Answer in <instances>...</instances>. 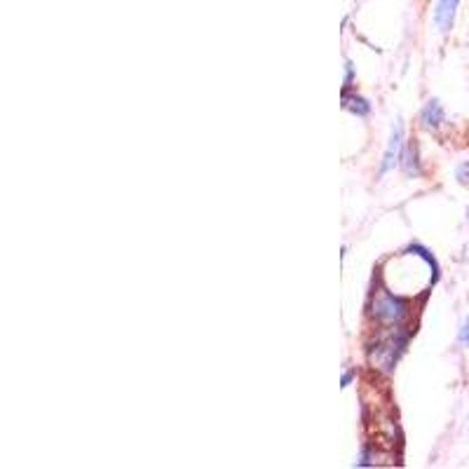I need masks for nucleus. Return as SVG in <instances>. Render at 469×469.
Returning <instances> with one entry per match:
<instances>
[{"label": "nucleus", "instance_id": "423d86ee", "mask_svg": "<svg viewBox=\"0 0 469 469\" xmlns=\"http://www.w3.org/2000/svg\"><path fill=\"white\" fill-rule=\"evenodd\" d=\"M404 162H401V169H404V174L408 178H416L420 176V165H418V148L413 146V143H408L406 150H404Z\"/></svg>", "mask_w": 469, "mask_h": 469}, {"label": "nucleus", "instance_id": "20e7f679", "mask_svg": "<svg viewBox=\"0 0 469 469\" xmlns=\"http://www.w3.org/2000/svg\"><path fill=\"white\" fill-rule=\"evenodd\" d=\"M443 120H446V113H443V106L439 104L436 99L427 101L425 108H423V113H420V122H423L427 129H436V127H441V122H443Z\"/></svg>", "mask_w": 469, "mask_h": 469}, {"label": "nucleus", "instance_id": "39448f33", "mask_svg": "<svg viewBox=\"0 0 469 469\" xmlns=\"http://www.w3.org/2000/svg\"><path fill=\"white\" fill-rule=\"evenodd\" d=\"M342 108L345 111H352L354 116H359V118H364V116H369L371 113V104L366 99H362V96H357V94H342Z\"/></svg>", "mask_w": 469, "mask_h": 469}, {"label": "nucleus", "instance_id": "1a4fd4ad", "mask_svg": "<svg viewBox=\"0 0 469 469\" xmlns=\"http://www.w3.org/2000/svg\"><path fill=\"white\" fill-rule=\"evenodd\" d=\"M352 378H354V371H350V374H345V376H342V387H347V385L352 383Z\"/></svg>", "mask_w": 469, "mask_h": 469}, {"label": "nucleus", "instance_id": "7ed1b4c3", "mask_svg": "<svg viewBox=\"0 0 469 469\" xmlns=\"http://www.w3.org/2000/svg\"><path fill=\"white\" fill-rule=\"evenodd\" d=\"M401 125L396 122L394 129H392V136H389V143H387V150H385V158H383V165H380V174H387L392 167L399 162L401 158Z\"/></svg>", "mask_w": 469, "mask_h": 469}, {"label": "nucleus", "instance_id": "6e6552de", "mask_svg": "<svg viewBox=\"0 0 469 469\" xmlns=\"http://www.w3.org/2000/svg\"><path fill=\"white\" fill-rule=\"evenodd\" d=\"M458 178H460V183H469V162H465V165L458 169Z\"/></svg>", "mask_w": 469, "mask_h": 469}, {"label": "nucleus", "instance_id": "0eeeda50", "mask_svg": "<svg viewBox=\"0 0 469 469\" xmlns=\"http://www.w3.org/2000/svg\"><path fill=\"white\" fill-rule=\"evenodd\" d=\"M458 338H460L462 345H469V317L465 320V324H462V329H460V335H458Z\"/></svg>", "mask_w": 469, "mask_h": 469}, {"label": "nucleus", "instance_id": "f257e3e1", "mask_svg": "<svg viewBox=\"0 0 469 469\" xmlns=\"http://www.w3.org/2000/svg\"><path fill=\"white\" fill-rule=\"evenodd\" d=\"M374 315L380 322L399 324L401 320H406V317H408V303H406V300L392 296V293H383V296L378 298L376 305H374Z\"/></svg>", "mask_w": 469, "mask_h": 469}, {"label": "nucleus", "instance_id": "f03ea898", "mask_svg": "<svg viewBox=\"0 0 469 469\" xmlns=\"http://www.w3.org/2000/svg\"><path fill=\"white\" fill-rule=\"evenodd\" d=\"M460 0H436L434 10V24L441 33H448L455 21V12H458Z\"/></svg>", "mask_w": 469, "mask_h": 469}]
</instances>
